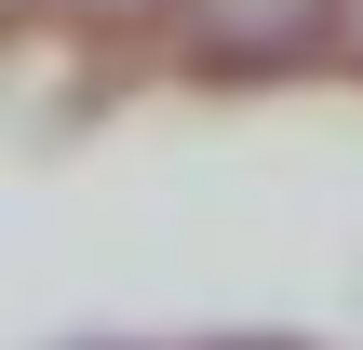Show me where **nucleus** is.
<instances>
[{
  "label": "nucleus",
  "instance_id": "nucleus-1",
  "mask_svg": "<svg viewBox=\"0 0 363 350\" xmlns=\"http://www.w3.org/2000/svg\"><path fill=\"white\" fill-rule=\"evenodd\" d=\"M216 350H296V337H216Z\"/></svg>",
  "mask_w": 363,
  "mask_h": 350
}]
</instances>
